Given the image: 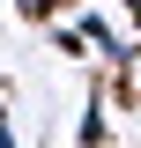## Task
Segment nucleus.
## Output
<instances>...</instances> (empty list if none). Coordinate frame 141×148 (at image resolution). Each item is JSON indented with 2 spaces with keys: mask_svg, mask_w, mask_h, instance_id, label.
<instances>
[{
  "mask_svg": "<svg viewBox=\"0 0 141 148\" xmlns=\"http://www.w3.org/2000/svg\"><path fill=\"white\" fill-rule=\"evenodd\" d=\"M0 148H15V126H8V104H0Z\"/></svg>",
  "mask_w": 141,
  "mask_h": 148,
  "instance_id": "nucleus-1",
  "label": "nucleus"
},
{
  "mask_svg": "<svg viewBox=\"0 0 141 148\" xmlns=\"http://www.w3.org/2000/svg\"><path fill=\"white\" fill-rule=\"evenodd\" d=\"M126 15H134V22H141V0H126Z\"/></svg>",
  "mask_w": 141,
  "mask_h": 148,
  "instance_id": "nucleus-2",
  "label": "nucleus"
}]
</instances>
